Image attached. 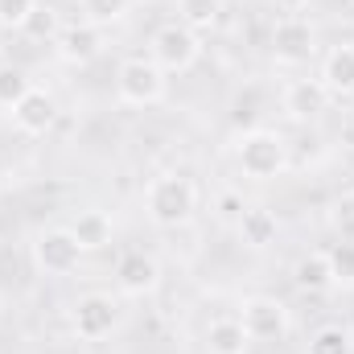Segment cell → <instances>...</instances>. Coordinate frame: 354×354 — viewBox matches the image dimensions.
Masks as SVG:
<instances>
[{
  "label": "cell",
  "mask_w": 354,
  "mask_h": 354,
  "mask_svg": "<svg viewBox=\"0 0 354 354\" xmlns=\"http://www.w3.org/2000/svg\"><path fill=\"white\" fill-rule=\"evenodd\" d=\"M145 210L161 231L185 227L194 218V210H198V189L181 174H157L145 185Z\"/></svg>",
  "instance_id": "obj_1"
},
{
  "label": "cell",
  "mask_w": 354,
  "mask_h": 354,
  "mask_svg": "<svg viewBox=\"0 0 354 354\" xmlns=\"http://www.w3.org/2000/svg\"><path fill=\"white\" fill-rule=\"evenodd\" d=\"M235 161H239V169L248 177L272 181V177H280L288 169V149H284V140H280L276 132L252 128V132H243V136L235 140Z\"/></svg>",
  "instance_id": "obj_2"
},
{
  "label": "cell",
  "mask_w": 354,
  "mask_h": 354,
  "mask_svg": "<svg viewBox=\"0 0 354 354\" xmlns=\"http://www.w3.org/2000/svg\"><path fill=\"white\" fill-rule=\"evenodd\" d=\"M115 95L124 107H153L165 99V71L153 58H124L115 71Z\"/></svg>",
  "instance_id": "obj_3"
},
{
  "label": "cell",
  "mask_w": 354,
  "mask_h": 354,
  "mask_svg": "<svg viewBox=\"0 0 354 354\" xmlns=\"http://www.w3.org/2000/svg\"><path fill=\"white\" fill-rule=\"evenodd\" d=\"M149 58H153L165 75H185V71H194V62L202 58V41H198L194 29H185L181 21H174V25H161V29L153 33Z\"/></svg>",
  "instance_id": "obj_4"
},
{
  "label": "cell",
  "mask_w": 354,
  "mask_h": 354,
  "mask_svg": "<svg viewBox=\"0 0 354 354\" xmlns=\"http://www.w3.org/2000/svg\"><path fill=\"white\" fill-rule=\"evenodd\" d=\"M83 256H87V252L79 248V239H75L71 227L41 231L37 243H33V264H37V272H46V276H71Z\"/></svg>",
  "instance_id": "obj_5"
},
{
  "label": "cell",
  "mask_w": 354,
  "mask_h": 354,
  "mask_svg": "<svg viewBox=\"0 0 354 354\" xmlns=\"http://www.w3.org/2000/svg\"><path fill=\"white\" fill-rule=\"evenodd\" d=\"M272 54L280 66H305L317 46H313V25L301 17V12H284L276 25H272Z\"/></svg>",
  "instance_id": "obj_6"
},
{
  "label": "cell",
  "mask_w": 354,
  "mask_h": 354,
  "mask_svg": "<svg viewBox=\"0 0 354 354\" xmlns=\"http://www.w3.org/2000/svg\"><path fill=\"white\" fill-rule=\"evenodd\" d=\"M243 330H248V338L252 342H284V334H288V305L284 301H276V297H252V301H243Z\"/></svg>",
  "instance_id": "obj_7"
},
{
  "label": "cell",
  "mask_w": 354,
  "mask_h": 354,
  "mask_svg": "<svg viewBox=\"0 0 354 354\" xmlns=\"http://www.w3.org/2000/svg\"><path fill=\"white\" fill-rule=\"evenodd\" d=\"M99 50H103V29L91 25V21L66 25V29H58V37H54V54H58L66 66H87V62L99 58Z\"/></svg>",
  "instance_id": "obj_8"
},
{
  "label": "cell",
  "mask_w": 354,
  "mask_h": 354,
  "mask_svg": "<svg viewBox=\"0 0 354 354\" xmlns=\"http://www.w3.org/2000/svg\"><path fill=\"white\" fill-rule=\"evenodd\" d=\"M111 330H115V305H111V297H99V292L79 297V305H75V334L83 342H99Z\"/></svg>",
  "instance_id": "obj_9"
},
{
  "label": "cell",
  "mask_w": 354,
  "mask_h": 354,
  "mask_svg": "<svg viewBox=\"0 0 354 354\" xmlns=\"http://www.w3.org/2000/svg\"><path fill=\"white\" fill-rule=\"evenodd\" d=\"M330 91H326V83L322 79H292L288 87H284V111L292 115V120H317L326 107H330Z\"/></svg>",
  "instance_id": "obj_10"
},
{
  "label": "cell",
  "mask_w": 354,
  "mask_h": 354,
  "mask_svg": "<svg viewBox=\"0 0 354 354\" xmlns=\"http://www.w3.org/2000/svg\"><path fill=\"white\" fill-rule=\"evenodd\" d=\"M157 280H161V268H157L153 256H145V252H124V256H120V264H115V284H120V292L145 297V292L157 288Z\"/></svg>",
  "instance_id": "obj_11"
},
{
  "label": "cell",
  "mask_w": 354,
  "mask_h": 354,
  "mask_svg": "<svg viewBox=\"0 0 354 354\" xmlns=\"http://www.w3.org/2000/svg\"><path fill=\"white\" fill-rule=\"evenodd\" d=\"M54 120H58L54 95H46V91H37V87L12 107V124H17L25 136H46V132L54 128Z\"/></svg>",
  "instance_id": "obj_12"
},
{
  "label": "cell",
  "mask_w": 354,
  "mask_h": 354,
  "mask_svg": "<svg viewBox=\"0 0 354 354\" xmlns=\"http://www.w3.org/2000/svg\"><path fill=\"white\" fill-rule=\"evenodd\" d=\"M330 95H354V46H334L317 75Z\"/></svg>",
  "instance_id": "obj_13"
},
{
  "label": "cell",
  "mask_w": 354,
  "mask_h": 354,
  "mask_svg": "<svg viewBox=\"0 0 354 354\" xmlns=\"http://www.w3.org/2000/svg\"><path fill=\"white\" fill-rule=\"evenodd\" d=\"M235 227H239V239H243L248 248H268V243H276V231H280V223H276V214H272L268 206H243V214L235 218Z\"/></svg>",
  "instance_id": "obj_14"
},
{
  "label": "cell",
  "mask_w": 354,
  "mask_h": 354,
  "mask_svg": "<svg viewBox=\"0 0 354 354\" xmlns=\"http://www.w3.org/2000/svg\"><path fill=\"white\" fill-rule=\"evenodd\" d=\"M248 346H252V338H248L239 317L210 322V330H206V351L210 354H248Z\"/></svg>",
  "instance_id": "obj_15"
},
{
  "label": "cell",
  "mask_w": 354,
  "mask_h": 354,
  "mask_svg": "<svg viewBox=\"0 0 354 354\" xmlns=\"http://www.w3.org/2000/svg\"><path fill=\"white\" fill-rule=\"evenodd\" d=\"M292 280H297V288H305V292H326V288H334L330 256H326V252H309V256H301L297 268H292Z\"/></svg>",
  "instance_id": "obj_16"
},
{
  "label": "cell",
  "mask_w": 354,
  "mask_h": 354,
  "mask_svg": "<svg viewBox=\"0 0 354 354\" xmlns=\"http://www.w3.org/2000/svg\"><path fill=\"white\" fill-rule=\"evenodd\" d=\"M71 231H75V239H79L83 252H103V248L111 243V218H107L103 210H83V214L71 223Z\"/></svg>",
  "instance_id": "obj_17"
},
{
  "label": "cell",
  "mask_w": 354,
  "mask_h": 354,
  "mask_svg": "<svg viewBox=\"0 0 354 354\" xmlns=\"http://www.w3.org/2000/svg\"><path fill=\"white\" fill-rule=\"evenodd\" d=\"M218 17H223V0H177V21L194 33L214 29Z\"/></svg>",
  "instance_id": "obj_18"
},
{
  "label": "cell",
  "mask_w": 354,
  "mask_h": 354,
  "mask_svg": "<svg viewBox=\"0 0 354 354\" xmlns=\"http://www.w3.org/2000/svg\"><path fill=\"white\" fill-rule=\"evenodd\" d=\"M351 351H354V338L346 326H322L305 346V354H351Z\"/></svg>",
  "instance_id": "obj_19"
},
{
  "label": "cell",
  "mask_w": 354,
  "mask_h": 354,
  "mask_svg": "<svg viewBox=\"0 0 354 354\" xmlns=\"http://www.w3.org/2000/svg\"><path fill=\"white\" fill-rule=\"evenodd\" d=\"M29 91H33V83H29V75H25L21 66H12V62H4V66H0V107H8V111H12Z\"/></svg>",
  "instance_id": "obj_20"
},
{
  "label": "cell",
  "mask_w": 354,
  "mask_h": 354,
  "mask_svg": "<svg viewBox=\"0 0 354 354\" xmlns=\"http://www.w3.org/2000/svg\"><path fill=\"white\" fill-rule=\"evenodd\" d=\"M330 231L338 235V243H354V189L330 206Z\"/></svg>",
  "instance_id": "obj_21"
},
{
  "label": "cell",
  "mask_w": 354,
  "mask_h": 354,
  "mask_svg": "<svg viewBox=\"0 0 354 354\" xmlns=\"http://www.w3.org/2000/svg\"><path fill=\"white\" fill-rule=\"evenodd\" d=\"M37 17V0H0V29H29Z\"/></svg>",
  "instance_id": "obj_22"
},
{
  "label": "cell",
  "mask_w": 354,
  "mask_h": 354,
  "mask_svg": "<svg viewBox=\"0 0 354 354\" xmlns=\"http://www.w3.org/2000/svg\"><path fill=\"white\" fill-rule=\"evenodd\" d=\"M83 21H91V25H111V21H120L124 12H128V0H83Z\"/></svg>",
  "instance_id": "obj_23"
},
{
  "label": "cell",
  "mask_w": 354,
  "mask_h": 354,
  "mask_svg": "<svg viewBox=\"0 0 354 354\" xmlns=\"http://www.w3.org/2000/svg\"><path fill=\"white\" fill-rule=\"evenodd\" d=\"M326 256L334 268V284H354V243H334Z\"/></svg>",
  "instance_id": "obj_24"
},
{
  "label": "cell",
  "mask_w": 354,
  "mask_h": 354,
  "mask_svg": "<svg viewBox=\"0 0 354 354\" xmlns=\"http://www.w3.org/2000/svg\"><path fill=\"white\" fill-rule=\"evenodd\" d=\"M223 214H227V218H239V214H243V202H239L235 194H227V198H223Z\"/></svg>",
  "instance_id": "obj_25"
},
{
  "label": "cell",
  "mask_w": 354,
  "mask_h": 354,
  "mask_svg": "<svg viewBox=\"0 0 354 354\" xmlns=\"http://www.w3.org/2000/svg\"><path fill=\"white\" fill-rule=\"evenodd\" d=\"M272 4H276L280 12H301V8H305L309 0H272Z\"/></svg>",
  "instance_id": "obj_26"
}]
</instances>
